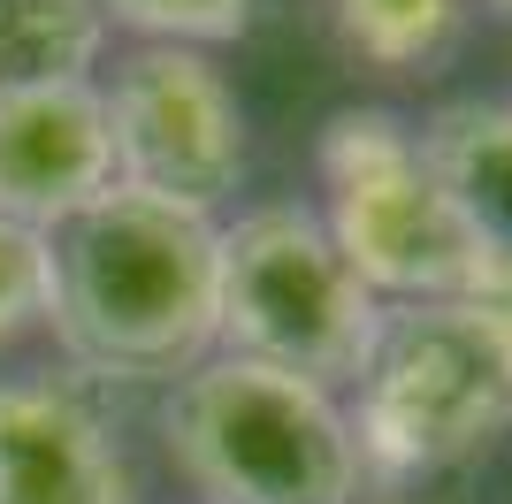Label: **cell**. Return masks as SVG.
I'll use <instances>...</instances> for the list:
<instances>
[{"mask_svg": "<svg viewBox=\"0 0 512 504\" xmlns=\"http://www.w3.org/2000/svg\"><path fill=\"white\" fill-rule=\"evenodd\" d=\"M482 8H490V16H505V23H512V0H482Z\"/></svg>", "mask_w": 512, "mask_h": 504, "instance_id": "obj_15", "label": "cell"}, {"mask_svg": "<svg viewBox=\"0 0 512 504\" xmlns=\"http://www.w3.org/2000/svg\"><path fill=\"white\" fill-rule=\"evenodd\" d=\"M0 504H146L123 428L85 375H0Z\"/></svg>", "mask_w": 512, "mask_h": 504, "instance_id": "obj_7", "label": "cell"}, {"mask_svg": "<svg viewBox=\"0 0 512 504\" xmlns=\"http://www.w3.org/2000/svg\"><path fill=\"white\" fill-rule=\"evenodd\" d=\"M421 146L474 245L512 260V100H444L421 123Z\"/></svg>", "mask_w": 512, "mask_h": 504, "instance_id": "obj_9", "label": "cell"}, {"mask_svg": "<svg viewBox=\"0 0 512 504\" xmlns=\"http://www.w3.org/2000/svg\"><path fill=\"white\" fill-rule=\"evenodd\" d=\"M46 298H54V245L0 214V352L46 329Z\"/></svg>", "mask_w": 512, "mask_h": 504, "instance_id": "obj_13", "label": "cell"}, {"mask_svg": "<svg viewBox=\"0 0 512 504\" xmlns=\"http://www.w3.org/2000/svg\"><path fill=\"white\" fill-rule=\"evenodd\" d=\"M46 245V329L92 390H169L222 344V222L115 184Z\"/></svg>", "mask_w": 512, "mask_h": 504, "instance_id": "obj_1", "label": "cell"}, {"mask_svg": "<svg viewBox=\"0 0 512 504\" xmlns=\"http://www.w3.org/2000/svg\"><path fill=\"white\" fill-rule=\"evenodd\" d=\"M115 191L100 84H39L0 92V214L54 237L62 222Z\"/></svg>", "mask_w": 512, "mask_h": 504, "instance_id": "obj_8", "label": "cell"}, {"mask_svg": "<svg viewBox=\"0 0 512 504\" xmlns=\"http://www.w3.org/2000/svg\"><path fill=\"white\" fill-rule=\"evenodd\" d=\"M107 31H130V46H192V54H214V46L245 39L253 23V0H100Z\"/></svg>", "mask_w": 512, "mask_h": 504, "instance_id": "obj_12", "label": "cell"}, {"mask_svg": "<svg viewBox=\"0 0 512 504\" xmlns=\"http://www.w3.org/2000/svg\"><path fill=\"white\" fill-rule=\"evenodd\" d=\"M383 329V298L344 268L306 199L222 214V344L321 390H352Z\"/></svg>", "mask_w": 512, "mask_h": 504, "instance_id": "obj_5", "label": "cell"}, {"mask_svg": "<svg viewBox=\"0 0 512 504\" xmlns=\"http://www.w3.org/2000/svg\"><path fill=\"white\" fill-rule=\"evenodd\" d=\"M107 146H115V184L146 191L161 207L222 222L245 191V107L214 54L192 46H123L100 69Z\"/></svg>", "mask_w": 512, "mask_h": 504, "instance_id": "obj_6", "label": "cell"}, {"mask_svg": "<svg viewBox=\"0 0 512 504\" xmlns=\"http://www.w3.org/2000/svg\"><path fill=\"white\" fill-rule=\"evenodd\" d=\"M367 489H398L451 474L512 436V321L467 298L383 306L375 352L344 390Z\"/></svg>", "mask_w": 512, "mask_h": 504, "instance_id": "obj_2", "label": "cell"}, {"mask_svg": "<svg viewBox=\"0 0 512 504\" xmlns=\"http://www.w3.org/2000/svg\"><path fill=\"white\" fill-rule=\"evenodd\" d=\"M161 451L199 504H360V443L337 390L207 352L161 398Z\"/></svg>", "mask_w": 512, "mask_h": 504, "instance_id": "obj_3", "label": "cell"}, {"mask_svg": "<svg viewBox=\"0 0 512 504\" xmlns=\"http://www.w3.org/2000/svg\"><path fill=\"white\" fill-rule=\"evenodd\" d=\"M321 230L344 252L383 306H421V298H459L474 260V230L459 222L444 176L421 146V123L398 107H337L321 123Z\"/></svg>", "mask_w": 512, "mask_h": 504, "instance_id": "obj_4", "label": "cell"}, {"mask_svg": "<svg viewBox=\"0 0 512 504\" xmlns=\"http://www.w3.org/2000/svg\"><path fill=\"white\" fill-rule=\"evenodd\" d=\"M107 39L100 0H0V92L100 84Z\"/></svg>", "mask_w": 512, "mask_h": 504, "instance_id": "obj_10", "label": "cell"}, {"mask_svg": "<svg viewBox=\"0 0 512 504\" xmlns=\"http://www.w3.org/2000/svg\"><path fill=\"white\" fill-rule=\"evenodd\" d=\"M383 504H451V497H383Z\"/></svg>", "mask_w": 512, "mask_h": 504, "instance_id": "obj_14", "label": "cell"}, {"mask_svg": "<svg viewBox=\"0 0 512 504\" xmlns=\"http://www.w3.org/2000/svg\"><path fill=\"white\" fill-rule=\"evenodd\" d=\"M474 0H329V31L383 77H428L467 31Z\"/></svg>", "mask_w": 512, "mask_h": 504, "instance_id": "obj_11", "label": "cell"}]
</instances>
